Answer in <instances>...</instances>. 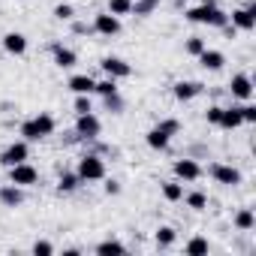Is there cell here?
Returning a JSON list of instances; mask_svg holds the SVG:
<instances>
[{
    "mask_svg": "<svg viewBox=\"0 0 256 256\" xmlns=\"http://www.w3.org/2000/svg\"><path fill=\"white\" fill-rule=\"evenodd\" d=\"M238 112H241V120H244V124H256V106H253L250 100H247V102H241V106H238Z\"/></svg>",
    "mask_w": 256,
    "mask_h": 256,
    "instance_id": "36",
    "label": "cell"
},
{
    "mask_svg": "<svg viewBox=\"0 0 256 256\" xmlns=\"http://www.w3.org/2000/svg\"><path fill=\"white\" fill-rule=\"evenodd\" d=\"M78 187H82L78 172H60V178H58V193H60V196H70V193H76Z\"/></svg>",
    "mask_w": 256,
    "mask_h": 256,
    "instance_id": "23",
    "label": "cell"
},
{
    "mask_svg": "<svg viewBox=\"0 0 256 256\" xmlns=\"http://www.w3.org/2000/svg\"><path fill=\"white\" fill-rule=\"evenodd\" d=\"M202 4H205V6H220V4H217V0H202Z\"/></svg>",
    "mask_w": 256,
    "mask_h": 256,
    "instance_id": "41",
    "label": "cell"
},
{
    "mask_svg": "<svg viewBox=\"0 0 256 256\" xmlns=\"http://www.w3.org/2000/svg\"><path fill=\"white\" fill-rule=\"evenodd\" d=\"M229 24H232L235 30H241V34H253V30H256V4H247V6L232 10Z\"/></svg>",
    "mask_w": 256,
    "mask_h": 256,
    "instance_id": "7",
    "label": "cell"
},
{
    "mask_svg": "<svg viewBox=\"0 0 256 256\" xmlns=\"http://www.w3.org/2000/svg\"><path fill=\"white\" fill-rule=\"evenodd\" d=\"M94 94H100V96H112V94H118V82L106 76L102 82H96V84H94Z\"/></svg>",
    "mask_w": 256,
    "mask_h": 256,
    "instance_id": "32",
    "label": "cell"
},
{
    "mask_svg": "<svg viewBox=\"0 0 256 256\" xmlns=\"http://www.w3.org/2000/svg\"><path fill=\"white\" fill-rule=\"evenodd\" d=\"M196 60H199V64H202V70H208V72H220V70L226 66V54H223V52H217V48H205Z\"/></svg>",
    "mask_w": 256,
    "mask_h": 256,
    "instance_id": "17",
    "label": "cell"
},
{
    "mask_svg": "<svg viewBox=\"0 0 256 256\" xmlns=\"http://www.w3.org/2000/svg\"><path fill=\"white\" fill-rule=\"evenodd\" d=\"M30 160V142H24V139H18V142H12V145H6L4 148V154H0V166H18V163H28Z\"/></svg>",
    "mask_w": 256,
    "mask_h": 256,
    "instance_id": "9",
    "label": "cell"
},
{
    "mask_svg": "<svg viewBox=\"0 0 256 256\" xmlns=\"http://www.w3.org/2000/svg\"><path fill=\"white\" fill-rule=\"evenodd\" d=\"M232 226H235L238 232H253V229H256V214H253V208H238L235 217H232Z\"/></svg>",
    "mask_w": 256,
    "mask_h": 256,
    "instance_id": "20",
    "label": "cell"
},
{
    "mask_svg": "<svg viewBox=\"0 0 256 256\" xmlns=\"http://www.w3.org/2000/svg\"><path fill=\"white\" fill-rule=\"evenodd\" d=\"M70 24H72V34H78V36H88V34H94V28H90V24H84V22H76V18H72Z\"/></svg>",
    "mask_w": 256,
    "mask_h": 256,
    "instance_id": "40",
    "label": "cell"
},
{
    "mask_svg": "<svg viewBox=\"0 0 256 256\" xmlns=\"http://www.w3.org/2000/svg\"><path fill=\"white\" fill-rule=\"evenodd\" d=\"M160 193H163V199L166 202H181L184 199V184L175 178V181H163L160 184Z\"/></svg>",
    "mask_w": 256,
    "mask_h": 256,
    "instance_id": "27",
    "label": "cell"
},
{
    "mask_svg": "<svg viewBox=\"0 0 256 256\" xmlns=\"http://www.w3.org/2000/svg\"><path fill=\"white\" fill-rule=\"evenodd\" d=\"M160 4H163V0H133V12H130V16L148 18V16H154V12L160 10Z\"/></svg>",
    "mask_w": 256,
    "mask_h": 256,
    "instance_id": "28",
    "label": "cell"
},
{
    "mask_svg": "<svg viewBox=\"0 0 256 256\" xmlns=\"http://www.w3.org/2000/svg\"><path fill=\"white\" fill-rule=\"evenodd\" d=\"M205 48H208V42H205L202 36H187V42H184V52H187L190 58H199Z\"/></svg>",
    "mask_w": 256,
    "mask_h": 256,
    "instance_id": "30",
    "label": "cell"
},
{
    "mask_svg": "<svg viewBox=\"0 0 256 256\" xmlns=\"http://www.w3.org/2000/svg\"><path fill=\"white\" fill-rule=\"evenodd\" d=\"M4 52H6V54H16V58L28 54V36L18 34V30H10V34L4 36Z\"/></svg>",
    "mask_w": 256,
    "mask_h": 256,
    "instance_id": "16",
    "label": "cell"
},
{
    "mask_svg": "<svg viewBox=\"0 0 256 256\" xmlns=\"http://www.w3.org/2000/svg\"><path fill=\"white\" fill-rule=\"evenodd\" d=\"M30 253H36V256H52V253H54V244L42 238V241H36V244L30 247Z\"/></svg>",
    "mask_w": 256,
    "mask_h": 256,
    "instance_id": "37",
    "label": "cell"
},
{
    "mask_svg": "<svg viewBox=\"0 0 256 256\" xmlns=\"http://www.w3.org/2000/svg\"><path fill=\"white\" fill-rule=\"evenodd\" d=\"M220 114H223V106H208V112H205V120H208L211 126H217V124H220Z\"/></svg>",
    "mask_w": 256,
    "mask_h": 256,
    "instance_id": "38",
    "label": "cell"
},
{
    "mask_svg": "<svg viewBox=\"0 0 256 256\" xmlns=\"http://www.w3.org/2000/svg\"><path fill=\"white\" fill-rule=\"evenodd\" d=\"M76 172H78L82 184H96V181H106V175H108V169H106V160H102L100 154H94V151H88V154L78 160Z\"/></svg>",
    "mask_w": 256,
    "mask_h": 256,
    "instance_id": "3",
    "label": "cell"
},
{
    "mask_svg": "<svg viewBox=\"0 0 256 256\" xmlns=\"http://www.w3.org/2000/svg\"><path fill=\"white\" fill-rule=\"evenodd\" d=\"M106 12H112V16L124 18V16H130V12H133V0H108Z\"/></svg>",
    "mask_w": 256,
    "mask_h": 256,
    "instance_id": "29",
    "label": "cell"
},
{
    "mask_svg": "<svg viewBox=\"0 0 256 256\" xmlns=\"http://www.w3.org/2000/svg\"><path fill=\"white\" fill-rule=\"evenodd\" d=\"M54 130H58V120H54V114H48V112H40V114L28 118V120H22V126H18V133H22L24 142H42V139L54 136Z\"/></svg>",
    "mask_w": 256,
    "mask_h": 256,
    "instance_id": "1",
    "label": "cell"
},
{
    "mask_svg": "<svg viewBox=\"0 0 256 256\" xmlns=\"http://www.w3.org/2000/svg\"><path fill=\"white\" fill-rule=\"evenodd\" d=\"M52 16H54L58 22H66V24H70V22L76 18V6H72V4H58V6L52 10Z\"/></svg>",
    "mask_w": 256,
    "mask_h": 256,
    "instance_id": "31",
    "label": "cell"
},
{
    "mask_svg": "<svg viewBox=\"0 0 256 256\" xmlns=\"http://www.w3.org/2000/svg\"><path fill=\"white\" fill-rule=\"evenodd\" d=\"M0 205H4V208H22L24 205V187L0 184Z\"/></svg>",
    "mask_w": 256,
    "mask_h": 256,
    "instance_id": "15",
    "label": "cell"
},
{
    "mask_svg": "<svg viewBox=\"0 0 256 256\" xmlns=\"http://www.w3.org/2000/svg\"><path fill=\"white\" fill-rule=\"evenodd\" d=\"M175 241H178V229H175V226H160V229L154 232V244H157L160 250L175 247Z\"/></svg>",
    "mask_w": 256,
    "mask_h": 256,
    "instance_id": "24",
    "label": "cell"
},
{
    "mask_svg": "<svg viewBox=\"0 0 256 256\" xmlns=\"http://www.w3.org/2000/svg\"><path fill=\"white\" fill-rule=\"evenodd\" d=\"M157 126H160V130H163L166 136H172V139H175V136L181 133V120H178V118H163V120H160Z\"/></svg>",
    "mask_w": 256,
    "mask_h": 256,
    "instance_id": "34",
    "label": "cell"
},
{
    "mask_svg": "<svg viewBox=\"0 0 256 256\" xmlns=\"http://www.w3.org/2000/svg\"><path fill=\"white\" fill-rule=\"evenodd\" d=\"M184 18L190 22V24H208V28H226L229 24V12L226 10H220V6H205V4H199V6H193V10H184Z\"/></svg>",
    "mask_w": 256,
    "mask_h": 256,
    "instance_id": "2",
    "label": "cell"
},
{
    "mask_svg": "<svg viewBox=\"0 0 256 256\" xmlns=\"http://www.w3.org/2000/svg\"><path fill=\"white\" fill-rule=\"evenodd\" d=\"M181 202H184L190 211H205V208H208V193H205V190H190V193L184 190V199H181Z\"/></svg>",
    "mask_w": 256,
    "mask_h": 256,
    "instance_id": "26",
    "label": "cell"
},
{
    "mask_svg": "<svg viewBox=\"0 0 256 256\" xmlns=\"http://www.w3.org/2000/svg\"><path fill=\"white\" fill-rule=\"evenodd\" d=\"M72 112H76V114H88V112H94V102H90V94H76V102H72Z\"/></svg>",
    "mask_w": 256,
    "mask_h": 256,
    "instance_id": "33",
    "label": "cell"
},
{
    "mask_svg": "<svg viewBox=\"0 0 256 256\" xmlns=\"http://www.w3.org/2000/svg\"><path fill=\"white\" fill-rule=\"evenodd\" d=\"M100 70H102L108 78H114V82L130 78V76H133V66L126 64L124 58H102V60H100Z\"/></svg>",
    "mask_w": 256,
    "mask_h": 256,
    "instance_id": "12",
    "label": "cell"
},
{
    "mask_svg": "<svg viewBox=\"0 0 256 256\" xmlns=\"http://www.w3.org/2000/svg\"><path fill=\"white\" fill-rule=\"evenodd\" d=\"M10 184H18V187L30 190V187L40 184V169L30 166V160L28 163H18V166H10Z\"/></svg>",
    "mask_w": 256,
    "mask_h": 256,
    "instance_id": "6",
    "label": "cell"
},
{
    "mask_svg": "<svg viewBox=\"0 0 256 256\" xmlns=\"http://www.w3.org/2000/svg\"><path fill=\"white\" fill-rule=\"evenodd\" d=\"M106 100V108L112 112V114H120L124 112V100H120V90L118 94H112V96H102Z\"/></svg>",
    "mask_w": 256,
    "mask_h": 256,
    "instance_id": "35",
    "label": "cell"
},
{
    "mask_svg": "<svg viewBox=\"0 0 256 256\" xmlns=\"http://www.w3.org/2000/svg\"><path fill=\"white\" fill-rule=\"evenodd\" d=\"M94 253H96V256H124V253H126V244L118 241V238H106V241H100V244L94 247Z\"/></svg>",
    "mask_w": 256,
    "mask_h": 256,
    "instance_id": "21",
    "label": "cell"
},
{
    "mask_svg": "<svg viewBox=\"0 0 256 256\" xmlns=\"http://www.w3.org/2000/svg\"><path fill=\"white\" fill-rule=\"evenodd\" d=\"M202 94H205V84H202V82L181 78V82H175V84H172V96H175L178 102H193V100H199Z\"/></svg>",
    "mask_w": 256,
    "mask_h": 256,
    "instance_id": "11",
    "label": "cell"
},
{
    "mask_svg": "<svg viewBox=\"0 0 256 256\" xmlns=\"http://www.w3.org/2000/svg\"><path fill=\"white\" fill-rule=\"evenodd\" d=\"M90 28H94V34H100V36H118V34H120V18L112 16V12H96Z\"/></svg>",
    "mask_w": 256,
    "mask_h": 256,
    "instance_id": "13",
    "label": "cell"
},
{
    "mask_svg": "<svg viewBox=\"0 0 256 256\" xmlns=\"http://www.w3.org/2000/svg\"><path fill=\"white\" fill-rule=\"evenodd\" d=\"M220 130H238V126H244V120H241V112H238V106H229V108H223V114H220Z\"/></svg>",
    "mask_w": 256,
    "mask_h": 256,
    "instance_id": "22",
    "label": "cell"
},
{
    "mask_svg": "<svg viewBox=\"0 0 256 256\" xmlns=\"http://www.w3.org/2000/svg\"><path fill=\"white\" fill-rule=\"evenodd\" d=\"M100 133H102V120L94 112L76 114V136H78V142H96Z\"/></svg>",
    "mask_w": 256,
    "mask_h": 256,
    "instance_id": "4",
    "label": "cell"
},
{
    "mask_svg": "<svg viewBox=\"0 0 256 256\" xmlns=\"http://www.w3.org/2000/svg\"><path fill=\"white\" fill-rule=\"evenodd\" d=\"M184 4H187V0H175V6H178V10H184Z\"/></svg>",
    "mask_w": 256,
    "mask_h": 256,
    "instance_id": "42",
    "label": "cell"
},
{
    "mask_svg": "<svg viewBox=\"0 0 256 256\" xmlns=\"http://www.w3.org/2000/svg\"><path fill=\"white\" fill-rule=\"evenodd\" d=\"M208 175H211L214 184H220V187H238V184L244 181L241 169L232 166V163H211V166H208Z\"/></svg>",
    "mask_w": 256,
    "mask_h": 256,
    "instance_id": "5",
    "label": "cell"
},
{
    "mask_svg": "<svg viewBox=\"0 0 256 256\" xmlns=\"http://www.w3.org/2000/svg\"><path fill=\"white\" fill-rule=\"evenodd\" d=\"M102 190H106V196H120V190H124V187H120V181H114V178L108 181V175H106V184H102Z\"/></svg>",
    "mask_w": 256,
    "mask_h": 256,
    "instance_id": "39",
    "label": "cell"
},
{
    "mask_svg": "<svg viewBox=\"0 0 256 256\" xmlns=\"http://www.w3.org/2000/svg\"><path fill=\"white\" fill-rule=\"evenodd\" d=\"M48 52H52V58H54V66H60V70H72V66L78 64V54H76L70 46H64V42H52Z\"/></svg>",
    "mask_w": 256,
    "mask_h": 256,
    "instance_id": "14",
    "label": "cell"
},
{
    "mask_svg": "<svg viewBox=\"0 0 256 256\" xmlns=\"http://www.w3.org/2000/svg\"><path fill=\"white\" fill-rule=\"evenodd\" d=\"M253 78L247 76V72H235L232 76V82H229V96L232 100H238V102H247V100H253Z\"/></svg>",
    "mask_w": 256,
    "mask_h": 256,
    "instance_id": "10",
    "label": "cell"
},
{
    "mask_svg": "<svg viewBox=\"0 0 256 256\" xmlns=\"http://www.w3.org/2000/svg\"><path fill=\"white\" fill-rule=\"evenodd\" d=\"M172 175H175L181 184H193V181H199V178L205 175V169H202L196 160L181 157V160H175V163H172Z\"/></svg>",
    "mask_w": 256,
    "mask_h": 256,
    "instance_id": "8",
    "label": "cell"
},
{
    "mask_svg": "<svg viewBox=\"0 0 256 256\" xmlns=\"http://www.w3.org/2000/svg\"><path fill=\"white\" fill-rule=\"evenodd\" d=\"M94 84H96V78L88 76V72H76V76H70V82H66V88H70L72 94H94Z\"/></svg>",
    "mask_w": 256,
    "mask_h": 256,
    "instance_id": "18",
    "label": "cell"
},
{
    "mask_svg": "<svg viewBox=\"0 0 256 256\" xmlns=\"http://www.w3.org/2000/svg\"><path fill=\"white\" fill-rule=\"evenodd\" d=\"M145 142H148V148H151V151H169L172 136H166L160 126H151V130L145 133Z\"/></svg>",
    "mask_w": 256,
    "mask_h": 256,
    "instance_id": "19",
    "label": "cell"
},
{
    "mask_svg": "<svg viewBox=\"0 0 256 256\" xmlns=\"http://www.w3.org/2000/svg\"><path fill=\"white\" fill-rule=\"evenodd\" d=\"M184 253L187 256H208L211 253V241L205 235H193L187 244H184Z\"/></svg>",
    "mask_w": 256,
    "mask_h": 256,
    "instance_id": "25",
    "label": "cell"
}]
</instances>
